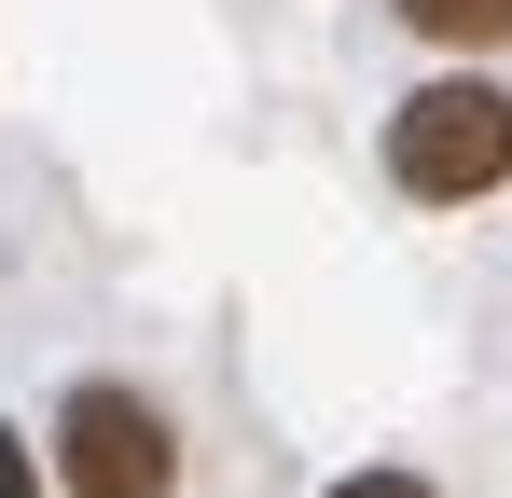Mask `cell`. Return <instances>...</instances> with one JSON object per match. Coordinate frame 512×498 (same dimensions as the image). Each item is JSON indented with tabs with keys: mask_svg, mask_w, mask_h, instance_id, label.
<instances>
[{
	"mask_svg": "<svg viewBox=\"0 0 512 498\" xmlns=\"http://www.w3.org/2000/svg\"><path fill=\"white\" fill-rule=\"evenodd\" d=\"M402 28L443 42V56H499V42H512V0H402Z\"/></svg>",
	"mask_w": 512,
	"mask_h": 498,
	"instance_id": "3957f363",
	"label": "cell"
},
{
	"mask_svg": "<svg viewBox=\"0 0 512 498\" xmlns=\"http://www.w3.org/2000/svg\"><path fill=\"white\" fill-rule=\"evenodd\" d=\"M333 498H429V485H416V471H346Z\"/></svg>",
	"mask_w": 512,
	"mask_h": 498,
	"instance_id": "5b68a950",
	"label": "cell"
},
{
	"mask_svg": "<svg viewBox=\"0 0 512 498\" xmlns=\"http://www.w3.org/2000/svg\"><path fill=\"white\" fill-rule=\"evenodd\" d=\"M56 471H70V498H167L180 485V443H167V415L139 402V388H70L56 402Z\"/></svg>",
	"mask_w": 512,
	"mask_h": 498,
	"instance_id": "7a4b0ae2",
	"label": "cell"
},
{
	"mask_svg": "<svg viewBox=\"0 0 512 498\" xmlns=\"http://www.w3.org/2000/svg\"><path fill=\"white\" fill-rule=\"evenodd\" d=\"M0 498H42V471H28V429H0Z\"/></svg>",
	"mask_w": 512,
	"mask_h": 498,
	"instance_id": "277c9868",
	"label": "cell"
},
{
	"mask_svg": "<svg viewBox=\"0 0 512 498\" xmlns=\"http://www.w3.org/2000/svg\"><path fill=\"white\" fill-rule=\"evenodd\" d=\"M388 166H402V194H499L512 180V97L485 70H443V83H416L402 111H388Z\"/></svg>",
	"mask_w": 512,
	"mask_h": 498,
	"instance_id": "6da1fadb",
	"label": "cell"
}]
</instances>
